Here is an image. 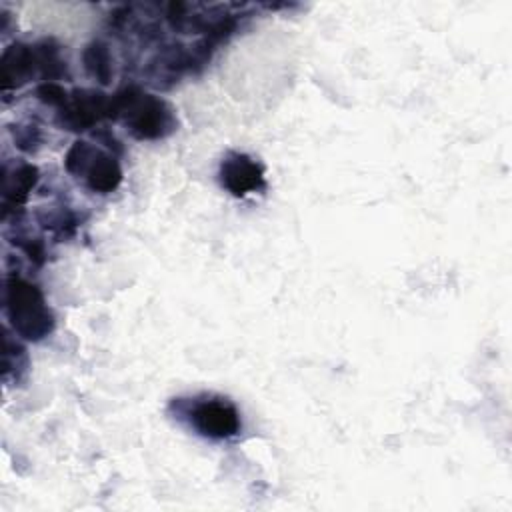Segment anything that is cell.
<instances>
[{
    "label": "cell",
    "instance_id": "obj_1",
    "mask_svg": "<svg viewBox=\"0 0 512 512\" xmlns=\"http://www.w3.org/2000/svg\"><path fill=\"white\" fill-rule=\"evenodd\" d=\"M176 416L186 420L196 434L210 440H226L240 430V414L236 406L222 396L202 394L176 400Z\"/></svg>",
    "mask_w": 512,
    "mask_h": 512
},
{
    "label": "cell",
    "instance_id": "obj_2",
    "mask_svg": "<svg viewBox=\"0 0 512 512\" xmlns=\"http://www.w3.org/2000/svg\"><path fill=\"white\" fill-rule=\"evenodd\" d=\"M122 120L136 138H160L174 130V116L168 104L152 94L128 92L116 100Z\"/></svg>",
    "mask_w": 512,
    "mask_h": 512
},
{
    "label": "cell",
    "instance_id": "obj_3",
    "mask_svg": "<svg viewBox=\"0 0 512 512\" xmlns=\"http://www.w3.org/2000/svg\"><path fill=\"white\" fill-rule=\"evenodd\" d=\"M8 312L14 328L26 338H42L52 328V316L40 292L24 280L8 282Z\"/></svg>",
    "mask_w": 512,
    "mask_h": 512
},
{
    "label": "cell",
    "instance_id": "obj_4",
    "mask_svg": "<svg viewBox=\"0 0 512 512\" xmlns=\"http://www.w3.org/2000/svg\"><path fill=\"white\" fill-rule=\"evenodd\" d=\"M68 170L80 174L92 190L110 192L120 182V168L116 166L114 158L106 156L104 152L92 148L86 142H78L66 158Z\"/></svg>",
    "mask_w": 512,
    "mask_h": 512
},
{
    "label": "cell",
    "instance_id": "obj_5",
    "mask_svg": "<svg viewBox=\"0 0 512 512\" xmlns=\"http://www.w3.org/2000/svg\"><path fill=\"white\" fill-rule=\"evenodd\" d=\"M220 180L222 186L230 190L234 196H246L266 186L262 166L240 152L226 154V158L220 164Z\"/></svg>",
    "mask_w": 512,
    "mask_h": 512
}]
</instances>
